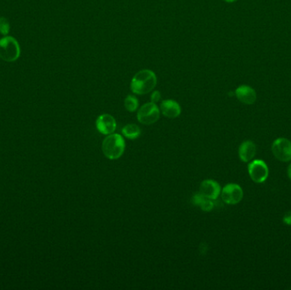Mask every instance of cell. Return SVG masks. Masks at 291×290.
Segmentation results:
<instances>
[{"label":"cell","mask_w":291,"mask_h":290,"mask_svg":"<svg viewBox=\"0 0 291 290\" xmlns=\"http://www.w3.org/2000/svg\"><path fill=\"white\" fill-rule=\"evenodd\" d=\"M157 84V77L154 72L144 69L138 72L132 78L130 90L136 94H148Z\"/></svg>","instance_id":"obj_1"},{"label":"cell","mask_w":291,"mask_h":290,"mask_svg":"<svg viewBox=\"0 0 291 290\" xmlns=\"http://www.w3.org/2000/svg\"><path fill=\"white\" fill-rule=\"evenodd\" d=\"M103 154L108 160H118L126 151V142L118 134H111L104 139L102 142Z\"/></svg>","instance_id":"obj_2"},{"label":"cell","mask_w":291,"mask_h":290,"mask_svg":"<svg viewBox=\"0 0 291 290\" xmlns=\"http://www.w3.org/2000/svg\"><path fill=\"white\" fill-rule=\"evenodd\" d=\"M20 54L19 44L16 38L6 36L0 40V58L6 62L18 60Z\"/></svg>","instance_id":"obj_3"},{"label":"cell","mask_w":291,"mask_h":290,"mask_svg":"<svg viewBox=\"0 0 291 290\" xmlns=\"http://www.w3.org/2000/svg\"><path fill=\"white\" fill-rule=\"evenodd\" d=\"M160 109L154 102L146 103L137 112V120L140 124L145 126L154 124L160 120Z\"/></svg>","instance_id":"obj_4"},{"label":"cell","mask_w":291,"mask_h":290,"mask_svg":"<svg viewBox=\"0 0 291 290\" xmlns=\"http://www.w3.org/2000/svg\"><path fill=\"white\" fill-rule=\"evenodd\" d=\"M274 156L281 162L291 161V142L287 138L280 137L275 140L272 145Z\"/></svg>","instance_id":"obj_5"},{"label":"cell","mask_w":291,"mask_h":290,"mask_svg":"<svg viewBox=\"0 0 291 290\" xmlns=\"http://www.w3.org/2000/svg\"><path fill=\"white\" fill-rule=\"evenodd\" d=\"M248 172L250 179L258 184L265 182L269 174L268 167L262 160H253L250 162Z\"/></svg>","instance_id":"obj_6"},{"label":"cell","mask_w":291,"mask_h":290,"mask_svg":"<svg viewBox=\"0 0 291 290\" xmlns=\"http://www.w3.org/2000/svg\"><path fill=\"white\" fill-rule=\"evenodd\" d=\"M220 196L223 202L228 204H237L241 202L244 198V190L238 184H228L222 188L220 192Z\"/></svg>","instance_id":"obj_7"},{"label":"cell","mask_w":291,"mask_h":290,"mask_svg":"<svg viewBox=\"0 0 291 290\" xmlns=\"http://www.w3.org/2000/svg\"><path fill=\"white\" fill-rule=\"evenodd\" d=\"M96 124L98 131L104 136L114 134L117 127L116 120L110 114H102L99 116Z\"/></svg>","instance_id":"obj_8"},{"label":"cell","mask_w":291,"mask_h":290,"mask_svg":"<svg viewBox=\"0 0 291 290\" xmlns=\"http://www.w3.org/2000/svg\"><path fill=\"white\" fill-rule=\"evenodd\" d=\"M220 184L213 180H206L200 185V194L210 200H217L220 195Z\"/></svg>","instance_id":"obj_9"},{"label":"cell","mask_w":291,"mask_h":290,"mask_svg":"<svg viewBox=\"0 0 291 290\" xmlns=\"http://www.w3.org/2000/svg\"><path fill=\"white\" fill-rule=\"evenodd\" d=\"M235 94L238 100L246 105H252L256 100V92L250 86H240L235 91Z\"/></svg>","instance_id":"obj_10"},{"label":"cell","mask_w":291,"mask_h":290,"mask_svg":"<svg viewBox=\"0 0 291 290\" xmlns=\"http://www.w3.org/2000/svg\"><path fill=\"white\" fill-rule=\"evenodd\" d=\"M256 154V146L252 140H246L238 148V156L244 162H250Z\"/></svg>","instance_id":"obj_11"},{"label":"cell","mask_w":291,"mask_h":290,"mask_svg":"<svg viewBox=\"0 0 291 290\" xmlns=\"http://www.w3.org/2000/svg\"><path fill=\"white\" fill-rule=\"evenodd\" d=\"M160 109L164 116L168 118H176L182 114L180 106L176 100H163L160 106Z\"/></svg>","instance_id":"obj_12"},{"label":"cell","mask_w":291,"mask_h":290,"mask_svg":"<svg viewBox=\"0 0 291 290\" xmlns=\"http://www.w3.org/2000/svg\"><path fill=\"white\" fill-rule=\"evenodd\" d=\"M192 202L194 205H196L198 207H200L202 210L206 211V212H210L212 211L213 208H214V202H213V200H210L208 198L203 196L202 194H200V192L197 194H195L194 196H192Z\"/></svg>","instance_id":"obj_13"},{"label":"cell","mask_w":291,"mask_h":290,"mask_svg":"<svg viewBox=\"0 0 291 290\" xmlns=\"http://www.w3.org/2000/svg\"><path fill=\"white\" fill-rule=\"evenodd\" d=\"M124 136L130 140H136L140 136V128L136 124H127L122 130Z\"/></svg>","instance_id":"obj_14"},{"label":"cell","mask_w":291,"mask_h":290,"mask_svg":"<svg viewBox=\"0 0 291 290\" xmlns=\"http://www.w3.org/2000/svg\"><path fill=\"white\" fill-rule=\"evenodd\" d=\"M124 106L130 112H136L139 106V102L137 100L136 97L133 96H128L124 100Z\"/></svg>","instance_id":"obj_15"},{"label":"cell","mask_w":291,"mask_h":290,"mask_svg":"<svg viewBox=\"0 0 291 290\" xmlns=\"http://www.w3.org/2000/svg\"><path fill=\"white\" fill-rule=\"evenodd\" d=\"M10 32V23L6 18H0V34L8 35Z\"/></svg>","instance_id":"obj_16"},{"label":"cell","mask_w":291,"mask_h":290,"mask_svg":"<svg viewBox=\"0 0 291 290\" xmlns=\"http://www.w3.org/2000/svg\"><path fill=\"white\" fill-rule=\"evenodd\" d=\"M160 99H161V94H160V91L156 90L152 92L151 96L152 102H160Z\"/></svg>","instance_id":"obj_17"},{"label":"cell","mask_w":291,"mask_h":290,"mask_svg":"<svg viewBox=\"0 0 291 290\" xmlns=\"http://www.w3.org/2000/svg\"><path fill=\"white\" fill-rule=\"evenodd\" d=\"M282 222L286 225L291 226V211H288L284 216Z\"/></svg>","instance_id":"obj_18"},{"label":"cell","mask_w":291,"mask_h":290,"mask_svg":"<svg viewBox=\"0 0 291 290\" xmlns=\"http://www.w3.org/2000/svg\"><path fill=\"white\" fill-rule=\"evenodd\" d=\"M287 174H288V178L291 180V164L288 165V170H287Z\"/></svg>","instance_id":"obj_19"},{"label":"cell","mask_w":291,"mask_h":290,"mask_svg":"<svg viewBox=\"0 0 291 290\" xmlns=\"http://www.w3.org/2000/svg\"><path fill=\"white\" fill-rule=\"evenodd\" d=\"M226 2H228V3H232L234 1H236V0H224Z\"/></svg>","instance_id":"obj_20"}]
</instances>
